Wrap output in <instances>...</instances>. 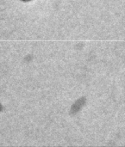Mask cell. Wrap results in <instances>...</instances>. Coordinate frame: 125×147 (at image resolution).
Wrapping results in <instances>:
<instances>
[{"label": "cell", "instance_id": "cell-1", "mask_svg": "<svg viewBox=\"0 0 125 147\" xmlns=\"http://www.w3.org/2000/svg\"><path fill=\"white\" fill-rule=\"evenodd\" d=\"M22 1H30V0H22Z\"/></svg>", "mask_w": 125, "mask_h": 147}]
</instances>
